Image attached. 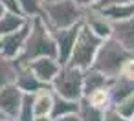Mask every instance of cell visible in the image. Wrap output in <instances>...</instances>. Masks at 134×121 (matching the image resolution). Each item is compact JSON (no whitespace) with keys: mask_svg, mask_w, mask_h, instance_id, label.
Instances as JSON below:
<instances>
[{"mask_svg":"<svg viewBox=\"0 0 134 121\" xmlns=\"http://www.w3.org/2000/svg\"><path fill=\"white\" fill-rule=\"evenodd\" d=\"M30 20V31L24 42V48L17 59L19 64H26L37 57H55L57 59V46L52 35V30L44 22L41 15L28 19Z\"/></svg>","mask_w":134,"mask_h":121,"instance_id":"obj_1","label":"cell"},{"mask_svg":"<svg viewBox=\"0 0 134 121\" xmlns=\"http://www.w3.org/2000/svg\"><path fill=\"white\" fill-rule=\"evenodd\" d=\"M134 53H130L123 44H119L114 37H108L105 41H101L97 51H96V57H94V62L90 68L105 73L107 77L114 79L119 75L121 72V66L123 62Z\"/></svg>","mask_w":134,"mask_h":121,"instance_id":"obj_2","label":"cell"},{"mask_svg":"<svg viewBox=\"0 0 134 121\" xmlns=\"http://www.w3.org/2000/svg\"><path fill=\"white\" fill-rule=\"evenodd\" d=\"M41 17L50 30H63L83 22V8H79L74 0H48L42 2Z\"/></svg>","mask_w":134,"mask_h":121,"instance_id":"obj_3","label":"cell"},{"mask_svg":"<svg viewBox=\"0 0 134 121\" xmlns=\"http://www.w3.org/2000/svg\"><path fill=\"white\" fill-rule=\"evenodd\" d=\"M99 44H101V39L96 37L85 24H81V30L75 37V42H74V48H72V53L66 64L81 68V70H88L94 62Z\"/></svg>","mask_w":134,"mask_h":121,"instance_id":"obj_4","label":"cell"},{"mask_svg":"<svg viewBox=\"0 0 134 121\" xmlns=\"http://www.w3.org/2000/svg\"><path fill=\"white\" fill-rule=\"evenodd\" d=\"M83 72L81 68L63 64L55 79L52 81L50 88L55 95H61L64 99L81 101L83 99Z\"/></svg>","mask_w":134,"mask_h":121,"instance_id":"obj_5","label":"cell"},{"mask_svg":"<svg viewBox=\"0 0 134 121\" xmlns=\"http://www.w3.org/2000/svg\"><path fill=\"white\" fill-rule=\"evenodd\" d=\"M22 90L15 83H8L0 88V117L13 119L17 117L22 103Z\"/></svg>","mask_w":134,"mask_h":121,"instance_id":"obj_6","label":"cell"},{"mask_svg":"<svg viewBox=\"0 0 134 121\" xmlns=\"http://www.w3.org/2000/svg\"><path fill=\"white\" fill-rule=\"evenodd\" d=\"M28 31H30V20H26V24L20 26L19 30L8 33L4 37H0V55L17 61L19 55H20V51H22V48H24Z\"/></svg>","mask_w":134,"mask_h":121,"instance_id":"obj_7","label":"cell"},{"mask_svg":"<svg viewBox=\"0 0 134 121\" xmlns=\"http://www.w3.org/2000/svg\"><path fill=\"white\" fill-rule=\"evenodd\" d=\"M81 24L83 22L74 24L70 28H63V30H52V35H53V41H55V46H57V61L61 64L68 62L74 42H75V37L81 30Z\"/></svg>","mask_w":134,"mask_h":121,"instance_id":"obj_8","label":"cell"},{"mask_svg":"<svg viewBox=\"0 0 134 121\" xmlns=\"http://www.w3.org/2000/svg\"><path fill=\"white\" fill-rule=\"evenodd\" d=\"M26 66L30 68V72L44 84H52V81L55 79V75L61 70V62L55 57H37L30 62H26Z\"/></svg>","mask_w":134,"mask_h":121,"instance_id":"obj_9","label":"cell"},{"mask_svg":"<svg viewBox=\"0 0 134 121\" xmlns=\"http://www.w3.org/2000/svg\"><path fill=\"white\" fill-rule=\"evenodd\" d=\"M83 24H85L96 37H99L101 41L112 37V22H110L105 15H101V11L96 9V8H86V9H83Z\"/></svg>","mask_w":134,"mask_h":121,"instance_id":"obj_10","label":"cell"},{"mask_svg":"<svg viewBox=\"0 0 134 121\" xmlns=\"http://www.w3.org/2000/svg\"><path fill=\"white\" fill-rule=\"evenodd\" d=\"M130 94H134V79H129L123 75L114 77L108 84V106L118 105Z\"/></svg>","mask_w":134,"mask_h":121,"instance_id":"obj_11","label":"cell"},{"mask_svg":"<svg viewBox=\"0 0 134 121\" xmlns=\"http://www.w3.org/2000/svg\"><path fill=\"white\" fill-rule=\"evenodd\" d=\"M112 37L130 53H134V15L125 20L112 22Z\"/></svg>","mask_w":134,"mask_h":121,"instance_id":"obj_12","label":"cell"},{"mask_svg":"<svg viewBox=\"0 0 134 121\" xmlns=\"http://www.w3.org/2000/svg\"><path fill=\"white\" fill-rule=\"evenodd\" d=\"M19 64V62H17ZM20 90H22V94H35V92H39V90H42V88H46L48 84H44V83H41L31 72H30V68L26 66V64H19V70H17V75H15V81H13Z\"/></svg>","mask_w":134,"mask_h":121,"instance_id":"obj_13","label":"cell"},{"mask_svg":"<svg viewBox=\"0 0 134 121\" xmlns=\"http://www.w3.org/2000/svg\"><path fill=\"white\" fill-rule=\"evenodd\" d=\"M110 81H112L110 77H107L105 73H101V72H97V70H94V68L85 70V72H83V97L88 95V94H92V92L97 90V88L108 86Z\"/></svg>","mask_w":134,"mask_h":121,"instance_id":"obj_14","label":"cell"},{"mask_svg":"<svg viewBox=\"0 0 134 121\" xmlns=\"http://www.w3.org/2000/svg\"><path fill=\"white\" fill-rule=\"evenodd\" d=\"M53 106V92L50 86L33 94V112L35 116H50Z\"/></svg>","mask_w":134,"mask_h":121,"instance_id":"obj_15","label":"cell"},{"mask_svg":"<svg viewBox=\"0 0 134 121\" xmlns=\"http://www.w3.org/2000/svg\"><path fill=\"white\" fill-rule=\"evenodd\" d=\"M99 11H101V15H105L110 22L125 20V19H129V17H132V15H134V2L105 6V8H99Z\"/></svg>","mask_w":134,"mask_h":121,"instance_id":"obj_16","label":"cell"},{"mask_svg":"<svg viewBox=\"0 0 134 121\" xmlns=\"http://www.w3.org/2000/svg\"><path fill=\"white\" fill-rule=\"evenodd\" d=\"M79 110V101H72V99H64L61 95L53 94V106L50 116L52 117H59V116H66V114H74Z\"/></svg>","mask_w":134,"mask_h":121,"instance_id":"obj_17","label":"cell"},{"mask_svg":"<svg viewBox=\"0 0 134 121\" xmlns=\"http://www.w3.org/2000/svg\"><path fill=\"white\" fill-rule=\"evenodd\" d=\"M26 20H28V19L22 17V15H15V13L4 11L2 17H0V37H4V35L11 33V31L19 30L20 26L26 24Z\"/></svg>","mask_w":134,"mask_h":121,"instance_id":"obj_18","label":"cell"},{"mask_svg":"<svg viewBox=\"0 0 134 121\" xmlns=\"http://www.w3.org/2000/svg\"><path fill=\"white\" fill-rule=\"evenodd\" d=\"M103 112H105V108L94 106L86 99L79 101V110H77L79 121H103Z\"/></svg>","mask_w":134,"mask_h":121,"instance_id":"obj_19","label":"cell"},{"mask_svg":"<svg viewBox=\"0 0 134 121\" xmlns=\"http://www.w3.org/2000/svg\"><path fill=\"white\" fill-rule=\"evenodd\" d=\"M17 70H19L17 61L0 55V88H2L4 84H8V83H13L15 81Z\"/></svg>","mask_w":134,"mask_h":121,"instance_id":"obj_20","label":"cell"},{"mask_svg":"<svg viewBox=\"0 0 134 121\" xmlns=\"http://www.w3.org/2000/svg\"><path fill=\"white\" fill-rule=\"evenodd\" d=\"M35 112H33V94H24L22 95V103H20V110L15 117V121H33Z\"/></svg>","mask_w":134,"mask_h":121,"instance_id":"obj_21","label":"cell"},{"mask_svg":"<svg viewBox=\"0 0 134 121\" xmlns=\"http://www.w3.org/2000/svg\"><path fill=\"white\" fill-rule=\"evenodd\" d=\"M19 8L22 17L31 19L42 13V0H19Z\"/></svg>","mask_w":134,"mask_h":121,"instance_id":"obj_22","label":"cell"},{"mask_svg":"<svg viewBox=\"0 0 134 121\" xmlns=\"http://www.w3.org/2000/svg\"><path fill=\"white\" fill-rule=\"evenodd\" d=\"M83 99H86V101H88L90 105H94V106L107 108V106H108V86H105V88H97V90H94L92 94L85 95Z\"/></svg>","mask_w":134,"mask_h":121,"instance_id":"obj_23","label":"cell"},{"mask_svg":"<svg viewBox=\"0 0 134 121\" xmlns=\"http://www.w3.org/2000/svg\"><path fill=\"white\" fill-rule=\"evenodd\" d=\"M114 108H116L125 119H130L132 114H134V94H130L129 97H125L123 101H119L118 105H114Z\"/></svg>","mask_w":134,"mask_h":121,"instance_id":"obj_24","label":"cell"},{"mask_svg":"<svg viewBox=\"0 0 134 121\" xmlns=\"http://www.w3.org/2000/svg\"><path fill=\"white\" fill-rule=\"evenodd\" d=\"M103 121H129V119H125L114 106H107L103 112Z\"/></svg>","mask_w":134,"mask_h":121,"instance_id":"obj_25","label":"cell"},{"mask_svg":"<svg viewBox=\"0 0 134 121\" xmlns=\"http://www.w3.org/2000/svg\"><path fill=\"white\" fill-rule=\"evenodd\" d=\"M119 75H123V77H129V79H134V55H130V57H129V59L123 62Z\"/></svg>","mask_w":134,"mask_h":121,"instance_id":"obj_26","label":"cell"},{"mask_svg":"<svg viewBox=\"0 0 134 121\" xmlns=\"http://www.w3.org/2000/svg\"><path fill=\"white\" fill-rule=\"evenodd\" d=\"M4 11L8 13H15V15H22L20 13V8H19V0H0Z\"/></svg>","mask_w":134,"mask_h":121,"instance_id":"obj_27","label":"cell"},{"mask_svg":"<svg viewBox=\"0 0 134 121\" xmlns=\"http://www.w3.org/2000/svg\"><path fill=\"white\" fill-rule=\"evenodd\" d=\"M127 2H134V0H99V2L94 6L96 9L105 8V6H112V4H127Z\"/></svg>","mask_w":134,"mask_h":121,"instance_id":"obj_28","label":"cell"},{"mask_svg":"<svg viewBox=\"0 0 134 121\" xmlns=\"http://www.w3.org/2000/svg\"><path fill=\"white\" fill-rule=\"evenodd\" d=\"M53 121H79V116H77V112H74V114H66V116H59V117H52Z\"/></svg>","mask_w":134,"mask_h":121,"instance_id":"obj_29","label":"cell"},{"mask_svg":"<svg viewBox=\"0 0 134 121\" xmlns=\"http://www.w3.org/2000/svg\"><path fill=\"white\" fill-rule=\"evenodd\" d=\"M74 2L79 6V8H83V9H86V8H94L99 0H74Z\"/></svg>","mask_w":134,"mask_h":121,"instance_id":"obj_30","label":"cell"},{"mask_svg":"<svg viewBox=\"0 0 134 121\" xmlns=\"http://www.w3.org/2000/svg\"><path fill=\"white\" fill-rule=\"evenodd\" d=\"M33 121H53V119H52V116H35Z\"/></svg>","mask_w":134,"mask_h":121,"instance_id":"obj_31","label":"cell"},{"mask_svg":"<svg viewBox=\"0 0 134 121\" xmlns=\"http://www.w3.org/2000/svg\"><path fill=\"white\" fill-rule=\"evenodd\" d=\"M0 121H13V119H8V117H0Z\"/></svg>","mask_w":134,"mask_h":121,"instance_id":"obj_32","label":"cell"},{"mask_svg":"<svg viewBox=\"0 0 134 121\" xmlns=\"http://www.w3.org/2000/svg\"><path fill=\"white\" fill-rule=\"evenodd\" d=\"M2 13H4V8H2V4H0V17H2Z\"/></svg>","mask_w":134,"mask_h":121,"instance_id":"obj_33","label":"cell"},{"mask_svg":"<svg viewBox=\"0 0 134 121\" xmlns=\"http://www.w3.org/2000/svg\"><path fill=\"white\" fill-rule=\"evenodd\" d=\"M129 121H134V114H132V117H130V119H129Z\"/></svg>","mask_w":134,"mask_h":121,"instance_id":"obj_34","label":"cell"},{"mask_svg":"<svg viewBox=\"0 0 134 121\" xmlns=\"http://www.w3.org/2000/svg\"><path fill=\"white\" fill-rule=\"evenodd\" d=\"M42 2H48V0H42Z\"/></svg>","mask_w":134,"mask_h":121,"instance_id":"obj_35","label":"cell"}]
</instances>
